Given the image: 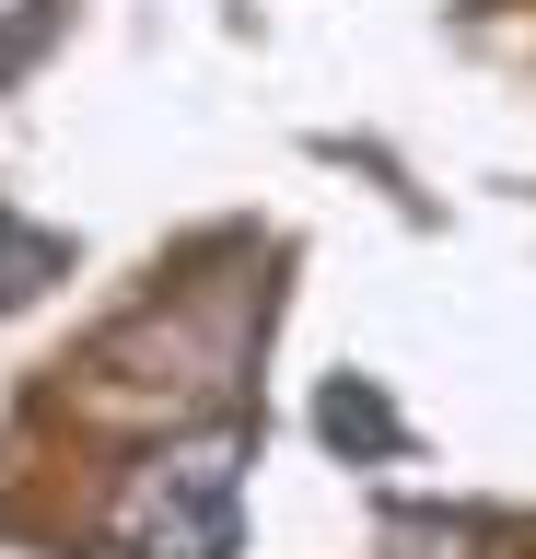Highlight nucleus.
<instances>
[{
  "label": "nucleus",
  "mask_w": 536,
  "mask_h": 559,
  "mask_svg": "<svg viewBox=\"0 0 536 559\" xmlns=\"http://www.w3.org/2000/svg\"><path fill=\"white\" fill-rule=\"evenodd\" d=\"M326 443H396V419L385 408H373V396H361V384H326Z\"/></svg>",
  "instance_id": "3"
},
{
  "label": "nucleus",
  "mask_w": 536,
  "mask_h": 559,
  "mask_svg": "<svg viewBox=\"0 0 536 559\" xmlns=\"http://www.w3.org/2000/svg\"><path fill=\"white\" fill-rule=\"evenodd\" d=\"M47 269H59V245H47V234H24V222L0 210V304H12V292H36Z\"/></svg>",
  "instance_id": "2"
},
{
  "label": "nucleus",
  "mask_w": 536,
  "mask_h": 559,
  "mask_svg": "<svg viewBox=\"0 0 536 559\" xmlns=\"http://www.w3.org/2000/svg\"><path fill=\"white\" fill-rule=\"evenodd\" d=\"M36 35H47V0H0V70L36 59Z\"/></svg>",
  "instance_id": "4"
},
{
  "label": "nucleus",
  "mask_w": 536,
  "mask_h": 559,
  "mask_svg": "<svg viewBox=\"0 0 536 559\" xmlns=\"http://www.w3.org/2000/svg\"><path fill=\"white\" fill-rule=\"evenodd\" d=\"M234 489H246V431L176 443V454H152V478L129 489L117 536L141 559H234Z\"/></svg>",
  "instance_id": "1"
}]
</instances>
